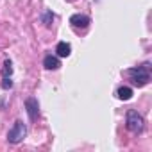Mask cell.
<instances>
[{"label": "cell", "mask_w": 152, "mask_h": 152, "mask_svg": "<svg viewBox=\"0 0 152 152\" xmlns=\"http://www.w3.org/2000/svg\"><path fill=\"white\" fill-rule=\"evenodd\" d=\"M125 75L131 79V83L138 88H143L148 84L150 81V75H148V63L143 64V66H136V68H129L125 72Z\"/></svg>", "instance_id": "obj_1"}, {"label": "cell", "mask_w": 152, "mask_h": 152, "mask_svg": "<svg viewBox=\"0 0 152 152\" xmlns=\"http://www.w3.org/2000/svg\"><path fill=\"white\" fill-rule=\"evenodd\" d=\"M125 127H127V131H131L132 134H141L143 129H145V120H143V116H141L138 111L129 109V111H127V116H125Z\"/></svg>", "instance_id": "obj_2"}, {"label": "cell", "mask_w": 152, "mask_h": 152, "mask_svg": "<svg viewBox=\"0 0 152 152\" xmlns=\"http://www.w3.org/2000/svg\"><path fill=\"white\" fill-rule=\"evenodd\" d=\"M25 136H27V127H25V124H23L22 120H16L15 125H13V127L9 129V132H7V141L13 143V145H18V143H22V141L25 140Z\"/></svg>", "instance_id": "obj_3"}, {"label": "cell", "mask_w": 152, "mask_h": 152, "mask_svg": "<svg viewBox=\"0 0 152 152\" xmlns=\"http://www.w3.org/2000/svg\"><path fill=\"white\" fill-rule=\"evenodd\" d=\"M90 23H91V20H90V16H86V15L77 13V15H72V16H70V25H72L75 31H84V29L90 27Z\"/></svg>", "instance_id": "obj_4"}, {"label": "cell", "mask_w": 152, "mask_h": 152, "mask_svg": "<svg viewBox=\"0 0 152 152\" xmlns=\"http://www.w3.org/2000/svg\"><path fill=\"white\" fill-rule=\"evenodd\" d=\"M25 109H27L29 120H31V122H36L38 116H39V104H38V99L29 97V99L25 100Z\"/></svg>", "instance_id": "obj_5"}, {"label": "cell", "mask_w": 152, "mask_h": 152, "mask_svg": "<svg viewBox=\"0 0 152 152\" xmlns=\"http://www.w3.org/2000/svg\"><path fill=\"white\" fill-rule=\"evenodd\" d=\"M56 54H57V57H68V56L72 54V47H70V43H66V41H59L57 47H56Z\"/></svg>", "instance_id": "obj_6"}, {"label": "cell", "mask_w": 152, "mask_h": 152, "mask_svg": "<svg viewBox=\"0 0 152 152\" xmlns=\"http://www.w3.org/2000/svg\"><path fill=\"white\" fill-rule=\"evenodd\" d=\"M43 66H45L47 70H57V68L61 66V63H59V59H57L56 56L48 54V56H45V59H43Z\"/></svg>", "instance_id": "obj_7"}, {"label": "cell", "mask_w": 152, "mask_h": 152, "mask_svg": "<svg viewBox=\"0 0 152 152\" xmlns=\"http://www.w3.org/2000/svg\"><path fill=\"white\" fill-rule=\"evenodd\" d=\"M116 99H120V100H131L132 99V90L129 86H120L116 90Z\"/></svg>", "instance_id": "obj_8"}, {"label": "cell", "mask_w": 152, "mask_h": 152, "mask_svg": "<svg viewBox=\"0 0 152 152\" xmlns=\"http://www.w3.org/2000/svg\"><path fill=\"white\" fill-rule=\"evenodd\" d=\"M54 18H56V16H54V13H52V11H48V9L41 13V23H43L45 27H48V29L52 27V22H54Z\"/></svg>", "instance_id": "obj_9"}, {"label": "cell", "mask_w": 152, "mask_h": 152, "mask_svg": "<svg viewBox=\"0 0 152 152\" xmlns=\"http://www.w3.org/2000/svg\"><path fill=\"white\" fill-rule=\"evenodd\" d=\"M4 77H11V73H13V63L9 61V59H6V63H4Z\"/></svg>", "instance_id": "obj_10"}, {"label": "cell", "mask_w": 152, "mask_h": 152, "mask_svg": "<svg viewBox=\"0 0 152 152\" xmlns=\"http://www.w3.org/2000/svg\"><path fill=\"white\" fill-rule=\"evenodd\" d=\"M2 88H4V90H11V88H13L11 77H4V79H2Z\"/></svg>", "instance_id": "obj_11"}]
</instances>
